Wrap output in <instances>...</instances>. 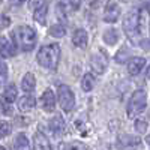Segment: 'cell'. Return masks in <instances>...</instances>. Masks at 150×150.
Listing matches in <instances>:
<instances>
[{
	"mask_svg": "<svg viewBox=\"0 0 150 150\" xmlns=\"http://www.w3.org/2000/svg\"><path fill=\"white\" fill-rule=\"evenodd\" d=\"M93 84H95V80H93V75L92 74H86L83 80H81V89L84 92H90L93 89Z\"/></svg>",
	"mask_w": 150,
	"mask_h": 150,
	"instance_id": "cell-20",
	"label": "cell"
},
{
	"mask_svg": "<svg viewBox=\"0 0 150 150\" xmlns=\"http://www.w3.org/2000/svg\"><path fill=\"white\" fill-rule=\"evenodd\" d=\"M147 78L150 80V66H149V69H147Z\"/></svg>",
	"mask_w": 150,
	"mask_h": 150,
	"instance_id": "cell-30",
	"label": "cell"
},
{
	"mask_svg": "<svg viewBox=\"0 0 150 150\" xmlns=\"http://www.w3.org/2000/svg\"><path fill=\"white\" fill-rule=\"evenodd\" d=\"M65 150H75V149H74V147H66Z\"/></svg>",
	"mask_w": 150,
	"mask_h": 150,
	"instance_id": "cell-32",
	"label": "cell"
},
{
	"mask_svg": "<svg viewBox=\"0 0 150 150\" xmlns=\"http://www.w3.org/2000/svg\"><path fill=\"white\" fill-rule=\"evenodd\" d=\"M141 144V140L138 137H134V135H128V134H123L117 138V147L119 150H135Z\"/></svg>",
	"mask_w": 150,
	"mask_h": 150,
	"instance_id": "cell-6",
	"label": "cell"
},
{
	"mask_svg": "<svg viewBox=\"0 0 150 150\" xmlns=\"http://www.w3.org/2000/svg\"><path fill=\"white\" fill-rule=\"evenodd\" d=\"M12 39L23 51H30L36 42V32L29 26H18L12 32Z\"/></svg>",
	"mask_w": 150,
	"mask_h": 150,
	"instance_id": "cell-2",
	"label": "cell"
},
{
	"mask_svg": "<svg viewBox=\"0 0 150 150\" xmlns=\"http://www.w3.org/2000/svg\"><path fill=\"white\" fill-rule=\"evenodd\" d=\"M35 104H36L35 98L32 95H26V96H23L18 101V110L21 112H29V111H32L35 108Z\"/></svg>",
	"mask_w": 150,
	"mask_h": 150,
	"instance_id": "cell-15",
	"label": "cell"
},
{
	"mask_svg": "<svg viewBox=\"0 0 150 150\" xmlns=\"http://www.w3.org/2000/svg\"><path fill=\"white\" fill-rule=\"evenodd\" d=\"M33 150H51L48 138L42 132H36L33 137Z\"/></svg>",
	"mask_w": 150,
	"mask_h": 150,
	"instance_id": "cell-12",
	"label": "cell"
},
{
	"mask_svg": "<svg viewBox=\"0 0 150 150\" xmlns=\"http://www.w3.org/2000/svg\"><path fill=\"white\" fill-rule=\"evenodd\" d=\"M8 80V66L3 60H0V86L5 84Z\"/></svg>",
	"mask_w": 150,
	"mask_h": 150,
	"instance_id": "cell-23",
	"label": "cell"
},
{
	"mask_svg": "<svg viewBox=\"0 0 150 150\" xmlns=\"http://www.w3.org/2000/svg\"><path fill=\"white\" fill-rule=\"evenodd\" d=\"M141 24H143V14L138 9H132L131 12H128L125 15L123 20V30L128 35V38H131L132 41H137L141 33Z\"/></svg>",
	"mask_w": 150,
	"mask_h": 150,
	"instance_id": "cell-3",
	"label": "cell"
},
{
	"mask_svg": "<svg viewBox=\"0 0 150 150\" xmlns=\"http://www.w3.org/2000/svg\"><path fill=\"white\" fill-rule=\"evenodd\" d=\"M9 23H11V20H9L6 15H0V29L8 27V26H9Z\"/></svg>",
	"mask_w": 150,
	"mask_h": 150,
	"instance_id": "cell-27",
	"label": "cell"
},
{
	"mask_svg": "<svg viewBox=\"0 0 150 150\" xmlns=\"http://www.w3.org/2000/svg\"><path fill=\"white\" fill-rule=\"evenodd\" d=\"M35 86H36V78H35V75L33 74H26L23 77V81H21V87H23V90L24 92H33L35 89Z\"/></svg>",
	"mask_w": 150,
	"mask_h": 150,
	"instance_id": "cell-16",
	"label": "cell"
},
{
	"mask_svg": "<svg viewBox=\"0 0 150 150\" xmlns=\"http://www.w3.org/2000/svg\"><path fill=\"white\" fill-rule=\"evenodd\" d=\"M50 128H51L53 134L57 137V135H63L65 129H66V125H65V120L62 116H56L53 117V120L50 122Z\"/></svg>",
	"mask_w": 150,
	"mask_h": 150,
	"instance_id": "cell-13",
	"label": "cell"
},
{
	"mask_svg": "<svg viewBox=\"0 0 150 150\" xmlns=\"http://www.w3.org/2000/svg\"><path fill=\"white\" fill-rule=\"evenodd\" d=\"M122 2H128V0H122Z\"/></svg>",
	"mask_w": 150,
	"mask_h": 150,
	"instance_id": "cell-34",
	"label": "cell"
},
{
	"mask_svg": "<svg viewBox=\"0 0 150 150\" xmlns=\"http://www.w3.org/2000/svg\"><path fill=\"white\" fill-rule=\"evenodd\" d=\"M0 150H6V149H5V147H2V146H0Z\"/></svg>",
	"mask_w": 150,
	"mask_h": 150,
	"instance_id": "cell-33",
	"label": "cell"
},
{
	"mask_svg": "<svg viewBox=\"0 0 150 150\" xmlns=\"http://www.w3.org/2000/svg\"><path fill=\"white\" fill-rule=\"evenodd\" d=\"M57 99H59V104L62 107V110L69 112L72 111L74 105H75V96L72 93V90L69 89V86L66 84H60L59 89H57Z\"/></svg>",
	"mask_w": 150,
	"mask_h": 150,
	"instance_id": "cell-5",
	"label": "cell"
},
{
	"mask_svg": "<svg viewBox=\"0 0 150 150\" xmlns=\"http://www.w3.org/2000/svg\"><path fill=\"white\" fill-rule=\"evenodd\" d=\"M117 39H119V33H117V30H114V29H110V30H107V32L104 33V41H105V44H108V45H114V44L117 42Z\"/></svg>",
	"mask_w": 150,
	"mask_h": 150,
	"instance_id": "cell-21",
	"label": "cell"
},
{
	"mask_svg": "<svg viewBox=\"0 0 150 150\" xmlns=\"http://www.w3.org/2000/svg\"><path fill=\"white\" fill-rule=\"evenodd\" d=\"M3 99H5V102L6 104H12L17 99V87L14 84H11L8 86L6 89H5V93H3Z\"/></svg>",
	"mask_w": 150,
	"mask_h": 150,
	"instance_id": "cell-18",
	"label": "cell"
},
{
	"mask_svg": "<svg viewBox=\"0 0 150 150\" xmlns=\"http://www.w3.org/2000/svg\"><path fill=\"white\" fill-rule=\"evenodd\" d=\"M59 59H60V47L57 44L45 45L38 53V62H39V65L47 68V69H51V71L57 69Z\"/></svg>",
	"mask_w": 150,
	"mask_h": 150,
	"instance_id": "cell-1",
	"label": "cell"
},
{
	"mask_svg": "<svg viewBox=\"0 0 150 150\" xmlns=\"http://www.w3.org/2000/svg\"><path fill=\"white\" fill-rule=\"evenodd\" d=\"M147 122L146 120H141V119H138V120H135V129H137V132H140V134H144L146 131H147Z\"/></svg>",
	"mask_w": 150,
	"mask_h": 150,
	"instance_id": "cell-25",
	"label": "cell"
},
{
	"mask_svg": "<svg viewBox=\"0 0 150 150\" xmlns=\"http://www.w3.org/2000/svg\"><path fill=\"white\" fill-rule=\"evenodd\" d=\"M147 107V95L144 90H135L128 102V108H126V112H128V117L129 119H134L138 114L146 110Z\"/></svg>",
	"mask_w": 150,
	"mask_h": 150,
	"instance_id": "cell-4",
	"label": "cell"
},
{
	"mask_svg": "<svg viewBox=\"0 0 150 150\" xmlns=\"http://www.w3.org/2000/svg\"><path fill=\"white\" fill-rule=\"evenodd\" d=\"M0 3H2V0H0Z\"/></svg>",
	"mask_w": 150,
	"mask_h": 150,
	"instance_id": "cell-35",
	"label": "cell"
},
{
	"mask_svg": "<svg viewBox=\"0 0 150 150\" xmlns=\"http://www.w3.org/2000/svg\"><path fill=\"white\" fill-rule=\"evenodd\" d=\"M41 105L45 112H53L56 110V95L51 89H47L41 96Z\"/></svg>",
	"mask_w": 150,
	"mask_h": 150,
	"instance_id": "cell-7",
	"label": "cell"
},
{
	"mask_svg": "<svg viewBox=\"0 0 150 150\" xmlns=\"http://www.w3.org/2000/svg\"><path fill=\"white\" fill-rule=\"evenodd\" d=\"M9 2L15 3V5H20V3H23V2H24V0H9Z\"/></svg>",
	"mask_w": 150,
	"mask_h": 150,
	"instance_id": "cell-29",
	"label": "cell"
},
{
	"mask_svg": "<svg viewBox=\"0 0 150 150\" xmlns=\"http://www.w3.org/2000/svg\"><path fill=\"white\" fill-rule=\"evenodd\" d=\"M44 5H48V0H30V8L35 11L38 8H41Z\"/></svg>",
	"mask_w": 150,
	"mask_h": 150,
	"instance_id": "cell-26",
	"label": "cell"
},
{
	"mask_svg": "<svg viewBox=\"0 0 150 150\" xmlns=\"http://www.w3.org/2000/svg\"><path fill=\"white\" fill-rule=\"evenodd\" d=\"M146 141H147V143H149V146H150V135L147 137V140H146Z\"/></svg>",
	"mask_w": 150,
	"mask_h": 150,
	"instance_id": "cell-31",
	"label": "cell"
},
{
	"mask_svg": "<svg viewBox=\"0 0 150 150\" xmlns=\"http://www.w3.org/2000/svg\"><path fill=\"white\" fill-rule=\"evenodd\" d=\"M146 66V59L144 57H132L128 62V72L129 75H138L141 69Z\"/></svg>",
	"mask_w": 150,
	"mask_h": 150,
	"instance_id": "cell-9",
	"label": "cell"
},
{
	"mask_svg": "<svg viewBox=\"0 0 150 150\" xmlns=\"http://www.w3.org/2000/svg\"><path fill=\"white\" fill-rule=\"evenodd\" d=\"M119 15H120V8L117 5H114V3H111L105 9L104 20H105V23H116L117 18H119Z\"/></svg>",
	"mask_w": 150,
	"mask_h": 150,
	"instance_id": "cell-14",
	"label": "cell"
},
{
	"mask_svg": "<svg viewBox=\"0 0 150 150\" xmlns=\"http://www.w3.org/2000/svg\"><path fill=\"white\" fill-rule=\"evenodd\" d=\"M50 35L54 38H62L65 36V27L62 24H54V26L50 27Z\"/></svg>",
	"mask_w": 150,
	"mask_h": 150,
	"instance_id": "cell-22",
	"label": "cell"
},
{
	"mask_svg": "<svg viewBox=\"0 0 150 150\" xmlns=\"http://www.w3.org/2000/svg\"><path fill=\"white\" fill-rule=\"evenodd\" d=\"M11 131H12V128L8 122H0V140L8 137L11 134Z\"/></svg>",
	"mask_w": 150,
	"mask_h": 150,
	"instance_id": "cell-24",
	"label": "cell"
},
{
	"mask_svg": "<svg viewBox=\"0 0 150 150\" xmlns=\"http://www.w3.org/2000/svg\"><path fill=\"white\" fill-rule=\"evenodd\" d=\"M87 41H89V36L84 29H77L72 35V44L78 48H86L87 47Z\"/></svg>",
	"mask_w": 150,
	"mask_h": 150,
	"instance_id": "cell-11",
	"label": "cell"
},
{
	"mask_svg": "<svg viewBox=\"0 0 150 150\" xmlns=\"http://www.w3.org/2000/svg\"><path fill=\"white\" fill-rule=\"evenodd\" d=\"M17 53L14 42H11L6 38H0V54L2 57H14Z\"/></svg>",
	"mask_w": 150,
	"mask_h": 150,
	"instance_id": "cell-10",
	"label": "cell"
},
{
	"mask_svg": "<svg viewBox=\"0 0 150 150\" xmlns=\"http://www.w3.org/2000/svg\"><path fill=\"white\" fill-rule=\"evenodd\" d=\"M14 150H32L30 149V143L27 140V137L24 134H18L17 138L14 141Z\"/></svg>",
	"mask_w": 150,
	"mask_h": 150,
	"instance_id": "cell-17",
	"label": "cell"
},
{
	"mask_svg": "<svg viewBox=\"0 0 150 150\" xmlns=\"http://www.w3.org/2000/svg\"><path fill=\"white\" fill-rule=\"evenodd\" d=\"M69 5L74 11H78L80 6H81V0H69Z\"/></svg>",
	"mask_w": 150,
	"mask_h": 150,
	"instance_id": "cell-28",
	"label": "cell"
},
{
	"mask_svg": "<svg viewBox=\"0 0 150 150\" xmlns=\"http://www.w3.org/2000/svg\"><path fill=\"white\" fill-rule=\"evenodd\" d=\"M47 14H48V5H44V6H41V8H38V9L33 11V17H35V20L39 24H45Z\"/></svg>",
	"mask_w": 150,
	"mask_h": 150,
	"instance_id": "cell-19",
	"label": "cell"
},
{
	"mask_svg": "<svg viewBox=\"0 0 150 150\" xmlns=\"http://www.w3.org/2000/svg\"><path fill=\"white\" fill-rule=\"evenodd\" d=\"M90 66L96 74H104V71L108 66V60H107V54H104L102 51L98 56H92L90 59Z\"/></svg>",
	"mask_w": 150,
	"mask_h": 150,
	"instance_id": "cell-8",
	"label": "cell"
}]
</instances>
